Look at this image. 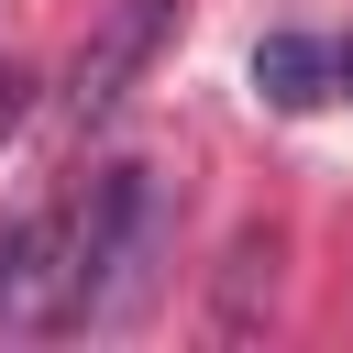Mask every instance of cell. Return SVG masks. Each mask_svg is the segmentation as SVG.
Listing matches in <instances>:
<instances>
[{
	"mask_svg": "<svg viewBox=\"0 0 353 353\" xmlns=\"http://www.w3.org/2000/svg\"><path fill=\"white\" fill-rule=\"evenodd\" d=\"M165 11H176V0H121V11L88 33V55H77V77H66V110H77V121H110V110H121V88L143 77Z\"/></svg>",
	"mask_w": 353,
	"mask_h": 353,
	"instance_id": "3957f363",
	"label": "cell"
},
{
	"mask_svg": "<svg viewBox=\"0 0 353 353\" xmlns=\"http://www.w3.org/2000/svg\"><path fill=\"white\" fill-rule=\"evenodd\" d=\"M66 331V210H22L0 232V342Z\"/></svg>",
	"mask_w": 353,
	"mask_h": 353,
	"instance_id": "7a4b0ae2",
	"label": "cell"
},
{
	"mask_svg": "<svg viewBox=\"0 0 353 353\" xmlns=\"http://www.w3.org/2000/svg\"><path fill=\"white\" fill-rule=\"evenodd\" d=\"M254 88H265L276 110L331 99V44H309V33H265V44H254Z\"/></svg>",
	"mask_w": 353,
	"mask_h": 353,
	"instance_id": "277c9868",
	"label": "cell"
},
{
	"mask_svg": "<svg viewBox=\"0 0 353 353\" xmlns=\"http://www.w3.org/2000/svg\"><path fill=\"white\" fill-rule=\"evenodd\" d=\"M331 88H353V55H331Z\"/></svg>",
	"mask_w": 353,
	"mask_h": 353,
	"instance_id": "8992f818",
	"label": "cell"
},
{
	"mask_svg": "<svg viewBox=\"0 0 353 353\" xmlns=\"http://www.w3.org/2000/svg\"><path fill=\"white\" fill-rule=\"evenodd\" d=\"M176 210L154 165H99L66 199V331H132L154 276H165Z\"/></svg>",
	"mask_w": 353,
	"mask_h": 353,
	"instance_id": "6da1fadb",
	"label": "cell"
},
{
	"mask_svg": "<svg viewBox=\"0 0 353 353\" xmlns=\"http://www.w3.org/2000/svg\"><path fill=\"white\" fill-rule=\"evenodd\" d=\"M254 276H276V243H243V254H232V276H221V331L254 320Z\"/></svg>",
	"mask_w": 353,
	"mask_h": 353,
	"instance_id": "5b68a950",
	"label": "cell"
}]
</instances>
